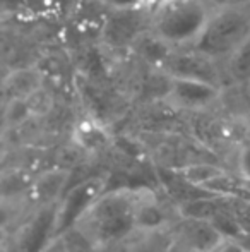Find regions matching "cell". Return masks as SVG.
<instances>
[{"label":"cell","mask_w":250,"mask_h":252,"mask_svg":"<svg viewBox=\"0 0 250 252\" xmlns=\"http://www.w3.org/2000/svg\"><path fill=\"white\" fill-rule=\"evenodd\" d=\"M142 189L105 190L76 226H81L101 251L137 233L136 208Z\"/></svg>","instance_id":"6da1fadb"},{"label":"cell","mask_w":250,"mask_h":252,"mask_svg":"<svg viewBox=\"0 0 250 252\" xmlns=\"http://www.w3.org/2000/svg\"><path fill=\"white\" fill-rule=\"evenodd\" d=\"M211 16L204 0H173L154 9L149 30L173 50L192 48L204 34Z\"/></svg>","instance_id":"7a4b0ae2"},{"label":"cell","mask_w":250,"mask_h":252,"mask_svg":"<svg viewBox=\"0 0 250 252\" xmlns=\"http://www.w3.org/2000/svg\"><path fill=\"white\" fill-rule=\"evenodd\" d=\"M250 34V9L240 5L224 7L214 12L200 40L194 45L199 52L220 59L230 53Z\"/></svg>","instance_id":"3957f363"},{"label":"cell","mask_w":250,"mask_h":252,"mask_svg":"<svg viewBox=\"0 0 250 252\" xmlns=\"http://www.w3.org/2000/svg\"><path fill=\"white\" fill-rule=\"evenodd\" d=\"M105 190H107L105 177H89L67 189L63 197L55 206L54 237L76 226Z\"/></svg>","instance_id":"277c9868"},{"label":"cell","mask_w":250,"mask_h":252,"mask_svg":"<svg viewBox=\"0 0 250 252\" xmlns=\"http://www.w3.org/2000/svg\"><path fill=\"white\" fill-rule=\"evenodd\" d=\"M221 98V86L195 77L168 76L167 100L180 110H204Z\"/></svg>","instance_id":"5b68a950"},{"label":"cell","mask_w":250,"mask_h":252,"mask_svg":"<svg viewBox=\"0 0 250 252\" xmlns=\"http://www.w3.org/2000/svg\"><path fill=\"white\" fill-rule=\"evenodd\" d=\"M214 60L216 59L199 52L194 47L190 50L177 48V50H171L161 69L167 70L168 76L195 77V79L211 81L221 86V76H218V67Z\"/></svg>","instance_id":"8992f818"},{"label":"cell","mask_w":250,"mask_h":252,"mask_svg":"<svg viewBox=\"0 0 250 252\" xmlns=\"http://www.w3.org/2000/svg\"><path fill=\"white\" fill-rule=\"evenodd\" d=\"M182 239L189 252H216L228 240L214 220H184Z\"/></svg>","instance_id":"52a82bcc"},{"label":"cell","mask_w":250,"mask_h":252,"mask_svg":"<svg viewBox=\"0 0 250 252\" xmlns=\"http://www.w3.org/2000/svg\"><path fill=\"white\" fill-rule=\"evenodd\" d=\"M70 172L67 168H52L38 175L29 184V196L40 208L57 206L67 192Z\"/></svg>","instance_id":"ba28073f"},{"label":"cell","mask_w":250,"mask_h":252,"mask_svg":"<svg viewBox=\"0 0 250 252\" xmlns=\"http://www.w3.org/2000/svg\"><path fill=\"white\" fill-rule=\"evenodd\" d=\"M55 206H45L31 218V221L23 230L17 239L19 252H41L48 240L54 237Z\"/></svg>","instance_id":"9c48e42d"},{"label":"cell","mask_w":250,"mask_h":252,"mask_svg":"<svg viewBox=\"0 0 250 252\" xmlns=\"http://www.w3.org/2000/svg\"><path fill=\"white\" fill-rule=\"evenodd\" d=\"M168 225V215L160 201L147 190H142L136 208L137 233H160Z\"/></svg>","instance_id":"30bf717a"},{"label":"cell","mask_w":250,"mask_h":252,"mask_svg":"<svg viewBox=\"0 0 250 252\" xmlns=\"http://www.w3.org/2000/svg\"><path fill=\"white\" fill-rule=\"evenodd\" d=\"M43 86V74L36 67H21L9 72L3 79V93L9 98H26Z\"/></svg>","instance_id":"8fae6325"},{"label":"cell","mask_w":250,"mask_h":252,"mask_svg":"<svg viewBox=\"0 0 250 252\" xmlns=\"http://www.w3.org/2000/svg\"><path fill=\"white\" fill-rule=\"evenodd\" d=\"M74 143L84 151H100L110 143V134L93 119H84L74 127Z\"/></svg>","instance_id":"7c38bea8"},{"label":"cell","mask_w":250,"mask_h":252,"mask_svg":"<svg viewBox=\"0 0 250 252\" xmlns=\"http://www.w3.org/2000/svg\"><path fill=\"white\" fill-rule=\"evenodd\" d=\"M136 12L137 10H122V16H118L117 19L111 21L107 30L110 33L111 41H115L118 45L132 43V41H136L142 34V31H139V21H136L132 17Z\"/></svg>","instance_id":"4fadbf2b"},{"label":"cell","mask_w":250,"mask_h":252,"mask_svg":"<svg viewBox=\"0 0 250 252\" xmlns=\"http://www.w3.org/2000/svg\"><path fill=\"white\" fill-rule=\"evenodd\" d=\"M226 70L235 83H250V34L230 53L226 59Z\"/></svg>","instance_id":"5bb4252c"},{"label":"cell","mask_w":250,"mask_h":252,"mask_svg":"<svg viewBox=\"0 0 250 252\" xmlns=\"http://www.w3.org/2000/svg\"><path fill=\"white\" fill-rule=\"evenodd\" d=\"M180 175L190 184V186H211L216 180H221L228 175L221 166L213 163H192L180 170Z\"/></svg>","instance_id":"9a60e30c"},{"label":"cell","mask_w":250,"mask_h":252,"mask_svg":"<svg viewBox=\"0 0 250 252\" xmlns=\"http://www.w3.org/2000/svg\"><path fill=\"white\" fill-rule=\"evenodd\" d=\"M178 213L184 220H214L218 206L209 199H189L178 206Z\"/></svg>","instance_id":"2e32d148"},{"label":"cell","mask_w":250,"mask_h":252,"mask_svg":"<svg viewBox=\"0 0 250 252\" xmlns=\"http://www.w3.org/2000/svg\"><path fill=\"white\" fill-rule=\"evenodd\" d=\"M65 242L67 252H100L101 249L96 246L93 239L84 232L81 226H72L60 233Z\"/></svg>","instance_id":"e0dca14e"},{"label":"cell","mask_w":250,"mask_h":252,"mask_svg":"<svg viewBox=\"0 0 250 252\" xmlns=\"http://www.w3.org/2000/svg\"><path fill=\"white\" fill-rule=\"evenodd\" d=\"M24 100H26V103H28V108H29L31 117H33V119L47 117L55 106L54 94H52L45 86L38 88L36 91H33L31 94H28Z\"/></svg>","instance_id":"ac0fdd59"},{"label":"cell","mask_w":250,"mask_h":252,"mask_svg":"<svg viewBox=\"0 0 250 252\" xmlns=\"http://www.w3.org/2000/svg\"><path fill=\"white\" fill-rule=\"evenodd\" d=\"M31 112L28 108V103L24 98H9L3 110V124L5 127H19L24 122L31 120Z\"/></svg>","instance_id":"d6986e66"},{"label":"cell","mask_w":250,"mask_h":252,"mask_svg":"<svg viewBox=\"0 0 250 252\" xmlns=\"http://www.w3.org/2000/svg\"><path fill=\"white\" fill-rule=\"evenodd\" d=\"M103 5L110 7L115 12H122V10H140L146 7V0H100Z\"/></svg>","instance_id":"ffe728a7"},{"label":"cell","mask_w":250,"mask_h":252,"mask_svg":"<svg viewBox=\"0 0 250 252\" xmlns=\"http://www.w3.org/2000/svg\"><path fill=\"white\" fill-rule=\"evenodd\" d=\"M237 168H238V173L242 175V179H245L250 182V144L242 146L240 151H238Z\"/></svg>","instance_id":"44dd1931"},{"label":"cell","mask_w":250,"mask_h":252,"mask_svg":"<svg viewBox=\"0 0 250 252\" xmlns=\"http://www.w3.org/2000/svg\"><path fill=\"white\" fill-rule=\"evenodd\" d=\"M41 252H67V247H65V242H63L62 235L52 237L47 242V246L41 249Z\"/></svg>","instance_id":"7402d4cb"},{"label":"cell","mask_w":250,"mask_h":252,"mask_svg":"<svg viewBox=\"0 0 250 252\" xmlns=\"http://www.w3.org/2000/svg\"><path fill=\"white\" fill-rule=\"evenodd\" d=\"M127 252H163L158 247L156 242H151V240H144V242H139V244H134L130 246Z\"/></svg>","instance_id":"603a6c76"},{"label":"cell","mask_w":250,"mask_h":252,"mask_svg":"<svg viewBox=\"0 0 250 252\" xmlns=\"http://www.w3.org/2000/svg\"><path fill=\"white\" fill-rule=\"evenodd\" d=\"M218 252H249L247 249H245L242 244H238V242H233V240H230L228 239L226 242L223 244V246L218 249Z\"/></svg>","instance_id":"cb8c5ba5"},{"label":"cell","mask_w":250,"mask_h":252,"mask_svg":"<svg viewBox=\"0 0 250 252\" xmlns=\"http://www.w3.org/2000/svg\"><path fill=\"white\" fill-rule=\"evenodd\" d=\"M168 2H173V0H146V7H154L156 9V7H161Z\"/></svg>","instance_id":"d4e9b609"},{"label":"cell","mask_w":250,"mask_h":252,"mask_svg":"<svg viewBox=\"0 0 250 252\" xmlns=\"http://www.w3.org/2000/svg\"><path fill=\"white\" fill-rule=\"evenodd\" d=\"M216 252H218V251H216Z\"/></svg>","instance_id":"484cf974"}]
</instances>
